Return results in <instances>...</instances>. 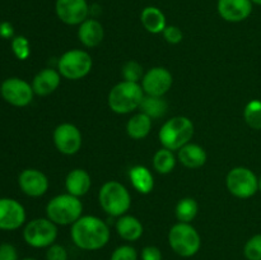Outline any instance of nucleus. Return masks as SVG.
Wrapping results in <instances>:
<instances>
[{"label":"nucleus","instance_id":"423d86ee","mask_svg":"<svg viewBox=\"0 0 261 260\" xmlns=\"http://www.w3.org/2000/svg\"><path fill=\"white\" fill-rule=\"evenodd\" d=\"M101 208L112 217H121L132 206V196L127 189L117 181H107L98 193Z\"/></svg>","mask_w":261,"mask_h":260},{"label":"nucleus","instance_id":"9d476101","mask_svg":"<svg viewBox=\"0 0 261 260\" xmlns=\"http://www.w3.org/2000/svg\"><path fill=\"white\" fill-rule=\"evenodd\" d=\"M0 94L5 102L15 107H25L32 102L33 92L32 84L24 79L12 76L5 79L0 86Z\"/></svg>","mask_w":261,"mask_h":260},{"label":"nucleus","instance_id":"58836bf2","mask_svg":"<svg viewBox=\"0 0 261 260\" xmlns=\"http://www.w3.org/2000/svg\"><path fill=\"white\" fill-rule=\"evenodd\" d=\"M19 260H37V259H33V257H24V259H19Z\"/></svg>","mask_w":261,"mask_h":260},{"label":"nucleus","instance_id":"f3484780","mask_svg":"<svg viewBox=\"0 0 261 260\" xmlns=\"http://www.w3.org/2000/svg\"><path fill=\"white\" fill-rule=\"evenodd\" d=\"M61 74L55 69H43L38 71L32 81V88L37 96H48L59 88Z\"/></svg>","mask_w":261,"mask_h":260},{"label":"nucleus","instance_id":"4468645a","mask_svg":"<svg viewBox=\"0 0 261 260\" xmlns=\"http://www.w3.org/2000/svg\"><path fill=\"white\" fill-rule=\"evenodd\" d=\"M25 222V209L18 200L0 198V229L14 231Z\"/></svg>","mask_w":261,"mask_h":260},{"label":"nucleus","instance_id":"c85d7f7f","mask_svg":"<svg viewBox=\"0 0 261 260\" xmlns=\"http://www.w3.org/2000/svg\"><path fill=\"white\" fill-rule=\"evenodd\" d=\"M121 74L124 76V81L134 82V83H139V81H142L143 76H144L143 66L138 61L134 60H130L124 64L121 69Z\"/></svg>","mask_w":261,"mask_h":260},{"label":"nucleus","instance_id":"c9c22d12","mask_svg":"<svg viewBox=\"0 0 261 260\" xmlns=\"http://www.w3.org/2000/svg\"><path fill=\"white\" fill-rule=\"evenodd\" d=\"M140 257H142V260H162L163 259L162 251H161L157 246H153V245L145 246L144 249L142 250Z\"/></svg>","mask_w":261,"mask_h":260},{"label":"nucleus","instance_id":"4c0bfd02","mask_svg":"<svg viewBox=\"0 0 261 260\" xmlns=\"http://www.w3.org/2000/svg\"><path fill=\"white\" fill-rule=\"evenodd\" d=\"M252 4H256V5H261V0H251Z\"/></svg>","mask_w":261,"mask_h":260},{"label":"nucleus","instance_id":"412c9836","mask_svg":"<svg viewBox=\"0 0 261 260\" xmlns=\"http://www.w3.org/2000/svg\"><path fill=\"white\" fill-rule=\"evenodd\" d=\"M177 158L185 167L199 168L205 165L208 155L203 147L195 143H188L178 149Z\"/></svg>","mask_w":261,"mask_h":260},{"label":"nucleus","instance_id":"7ed1b4c3","mask_svg":"<svg viewBox=\"0 0 261 260\" xmlns=\"http://www.w3.org/2000/svg\"><path fill=\"white\" fill-rule=\"evenodd\" d=\"M83 213V204L71 194H60L46 205V216L58 226H71Z\"/></svg>","mask_w":261,"mask_h":260},{"label":"nucleus","instance_id":"f704fd0d","mask_svg":"<svg viewBox=\"0 0 261 260\" xmlns=\"http://www.w3.org/2000/svg\"><path fill=\"white\" fill-rule=\"evenodd\" d=\"M0 260H19L14 245L8 244V242L0 244Z\"/></svg>","mask_w":261,"mask_h":260},{"label":"nucleus","instance_id":"9b49d317","mask_svg":"<svg viewBox=\"0 0 261 260\" xmlns=\"http://www.w3.org/2000/svg\"><path fill=\"white\" fill-rule=\"evenodd\" d=\"M54 144L56 149L66 155L78 153L82 148V133L75 125L64 122L58 125L54 130Z\"/></svg>","mask_w":261,"mask_h":260},{"label":"nucleus","instance_id":"473e14b6","mask_svg":"<svg viewBox=\"0 0 261 260\" xmlns=\"http://www.w3.org/2000/svg\"><path fill=\"white\" fill-rule=\"evenodd\" d=\"M68 250L60 244H53L46 250V260H68Z\"/></svg>","mask_w":261,"mask_h":260},{"label":"nucleus","instance_id":"bb28decb","mask_svg":"<svg viewBox=\"0 0 261 260\" xmlns=\"http://www.w3.org/2000/svg\"><path fill=\"white\" fill-rule=\"evenodd\" d=\"M199 206L195 199L193 198H184L178 200L177 205H176V218L178 222H184V223H190L195 219L196 214H198Z\"/></svg>","mask_w":261,"mask_h":260},{"label":"nucleus","instance_id":"ddd939ff","mask_svg":"<svg viewBox=\"0 0 261 260\" xmlns=\"http://www.w3.org/2000/svg\"><path fill=\"white\" fill-rule=\"evenodd\" d=\"M91 8L87 0H56L55 13L68 25H79L88 18Z\"/></svg>","mask_w":261,"mask_h":260},{"label":"nucleus","instance_id":"4be33fe9","mask_svg":"<svg viewBox=\"0 0 261 260\" xmlns=\"http://www.w3.org/2000/svg\"><path fill=\"white\" fill-rule=\"evenodd\" d=\"M140 22L143 27L153 35L162 33L167 27L165 13L157 7H145L140 13Z\"/></svg>","mask_w":261,"mask_h":260},{"label":"nucleus","instance_id":"a878e982","mask_svg":"<svg viewBox=\"0 0 261 260\" xmlns=\"http://www.w3.org/2000/svg\"><path fill=\"white\" fill-rule=\"evenodd\" d=\"M175 166L176 157L172 150L167 149V148H162V149H158L154 153V157H153V167H154V170L158 173L167 175V173L172 172Z\"/></svg>","mask_w":261,"mask_h":260},{"label":"nucleus","instance_id":"72a5a7b5","mask_svg":"<svg viewBox=\"0 0 261 260\" xmlns=\"http://www.w3.org/2000/svg\"><path fill=\"white\" fill-rule=\"evenodd\" d=\"M162 35L163 37H165V40L167 41L168 43H171V45H177V43H180L184 38L182 31H181L177 25H167V27L165 28V31L162 32Z\"/></svg>","mask_w":261,"mask_h":260},{"label":"nucleus","instance_id":"20e7f679","mask_svg":"<svg viewBox=\"0 0 261 260\" xmlns=\"http://www.w3.org/2000/svg\"><path fill=\"white\" fill-rule=\"evenodd\" d=\"M194 137V124L189 117L175 116L167 120L158 133L161 144L170 150H178Z\"/></svg>","mask_w":261,"mask_h":260},{"label":"nucleus","instance_id":"2eb2a0df","mask_svg":"<svg viewBox=\"0 0 261 260\" xmlns=\"http://www.w3.org/2000/svg\"><path fill=\"white\" fill-rule=\"evenodd\" d=\"M18 185L25 195L31 198H40L48 190V178L42 171L36 168H25L19 173Z\"/></svg>","mask_w":261,"mask_h":260},{"label":"nucleus","instance_id":"1a4fd4ad","mask_svg":"<svg viewBox=\"0 0 261 260\" xmlns=\"http://www.w3.org/2000/svg\"><path fill=\"white\" fill-rule=\"evenodd\" d=\"M226 185L229 193L240 199H249L259 191V178L254 171L247 167L232 168L226 177Z\"/></svg>","mask_w":261,"mask_h":260},{"label":"nucleus","instance_id":"39448f33","mask_svg":"<svg viewBox=\"0 0 261 260\" xmlns=\"http://www.w3.org/2000/svg\"><path fill=\"white\" fill-rule=\"evenodd\" d=\"M168 244L172 251L181 257H191L196 255L201 246V237L195 227L190 223L173 224L168 232Z\"/></svg>","mask_w":261,"mask_h":260},{"label":"nucleus","instance_id":"e433bc0d","mask_svg":"<svg viewBox=\"0 0 261 260\" xmlns=\"http://www.w3.org/2000/svg\"><path fill=\"white\" fill-rule=\"evenodd\" d=\"M0 36L3 38H13L14 36V28L9 22L0 23Z\"/></svg>","mask_w":261,"mask_h":260},{"label":"nucleus","instance_id":"b1692460","mask_svg":"<svg viewBox=\"0 0 261 260\" xmlns=\"http://www.w3.org/2000/svg\"><path fill=\"white\" fill-rule=\"evenodd\" d=\"M152 130V119L144 112L135 114L126 124V133L132 139H144Z\"/></svg>","mask_w":261,"mask_h":260},{"label":"nucleus","instance_id":"6e6552de","mask_svg":"<svg viewBox=\"0 0 261 260\" xmlns=\"http://www.w3.org/2000/svg\"><path fill=\"white\" fill-rule=\"evenodd\" d=\"M93 61L91 55L84 50H69L60 56L58 61V70L61 76L70 81H78L89 74Z\"/></svg>","mask_w":261,"mask_h":260},{"label":"nucleus","instance_id":"aec40b11","mask_svg":"<svg viewBox=\"0 0 261 260\" xmlns=\"http://www.w3.org/2000/svg\"><path fill=\"white\" fill-rule=\"evenodd\" d=\"M116 232L125 241L134 242L143 236L144 228L142 222L137 217L124 214L116 221Z\"/></svg>","mask_w":261,"mask_h":260},{"label":"nucleus","instance_id":"f03ea898","mask_svg":"<svg viewBox=\"0 0 261 260\" xmlns=\"http://www.w3.org/2000/svg\"><path fill=\"white\" fill-rule=\"evenodd\" d=\"M144 91L139 83L122 81L110 91L109 106L115 114L125 115L139 109L144 99Z\"/></svg>","mask_w":261,"mask_h":260},{"label":"nucleus","instance_id":"5701e85b","mask_svg":"<svg viewBox=\"0 0 261 260\" xmlns=\"http://www.w3.org/2000/svg\"><path fill=\"white\" fill-rule=\"evenodd\" d=\"M130 181L135 190L140 194H149L154 188V177L144 166H134L129 172Z\"/></svg>","mask_w":261,"mask_h":260},{"label":"nucleus","instance_id":"c756f323","mask_svg":"<svg viewBox=\"0 0 261 260\" xmlns=\"http://www.w3.org/2000/svg\"><path fill=\"white\" fill-rule=\"evenodd\" d=\"M244 255L247 260H261V233L254 235L244 246Z\"/></svg>","mask_w":261,"mask_h":260},{"label":"nucleus","instance_id":"ea45409f","mask_svg":"<svg viewBox=\"0 0 261 260\" xmlns=\"http://www.w3.org/2000/svg\"><path fill=\"white\" fill-rule=\"evenodd\" d=\"M259 190L261 191V176L259 177Z\"/></svg>","mask_w":261,"mask_h":260},{"label":"nucleus","instance_id":"0eeeda50","mask_svg":"<svg viewBox=\"0 0 261 260\" xmlns=\"http://www.w3.org/2000/svg\"><path fill=\"white\" fill-rule=\"evenodd\" d=\"M58 239V224L48 218H36L28 222L23 229V240L35 249H47Z\"/></svg>","mask_w":261,"mask_h":260},{"label":"nucleus","instance_id":"a211bd4d","mask_svg":"<svg viewBox=\"0 0 261 260\" xmlns=\"http://www.w3.org/2000/svg\"><path fill=\"white\" fill-rule=\"evenodd\" d=\"M103 25L94 18H87L79 24L78 38L86 47H97L103 40Z\"/></svg>","mask_w":261,"mask_h":260},{"label":"nucleus","instance_id":"dca6fc26","mask_svg":"<svg viewBox=\"0 0 261 260\" xmlns=\"http://www.w3.org/2000/svg\"><path fill=\"white\" fill-rule=\"evenodd\" d=\"M251 0H218L217 9L224 20L239 23L247 19L252 13Z\"/></svg>","mask_w":261,"mask_h":260},{"label":"nucleus","instance_id":"393cba45","mask_svg":"<svg viewBox=\"0 0 261 260\" xmlns=\"http://www.w3.org/2000/svg\"><path fill=\"white\" fill-rule=\"evenodd\" d=\"M139 109H142V112L148 115L150 119H158L167 112L168 105L163 99V97L144 96V99H143Z\"/></svg>","mask_w":261,"mask_h":260},{"label":"nucleus","instance_id":"2f4dec72","mask_svg":"<svg viewBox=\"0 0 261 260\" xmlns=\"http://www.w3.org/2000/svg\"><path fill=\"white\" fill-rule=\"evenodd\" d=\"M138 251L132 245H121L112 251L110 260H138Z\"/></svg>","mask_w":261,"mask_h":260},{"label":"nucleus","instance_id":"6ab92c4d","mask_svg":"<svg viewBox=\"0 0 261 260\" xmlns=\"http://www.w3.org/2000/svg\"><path fill=\"white\" fill-rule=\"evenodd\" d=\"M92 186L91 175L83 168L70 171L65 178V189L69 194L81 198L89 191Z\"/></svg>","mask_w":261,"mask_h":260},{"label":"nucleus","instance_id":"f8f14e48","mask_svg":"<svg viewBox=\"0 0 261 260\" xmlns=\"http://www.w3.org/2000/svg\"><path fill=\"white\" fill-rule=\"evenodd\" d=\"M173 76L168 69L155 66L149 69L142 79V88L147 96L163 97L171 89Z\"/></svg>","mask_w":261,"mask_h":260},{"label":"nucleus","instance_id":"7c9ffc66","mask_svg":"<svg viewBox=\"0 0 261 260\" xmlns=\"http://www.w3.org/2000/svg\"><path fill=\"white\" fill-rule=\"evenodd\" d=\"M12 50L19 60H25L31 55L30 42L24 36H15L12 40Z\"/></svg>","mask_w":261,"mask_h":260},{"label":"nucleus","instance_id":"f257e3e1","mask_svg":"<svg viewBox=\"0 0 261 260\" xmlns=\"http://www.w3.org/2000/svg\"><path fill=\"white\" fill-rule=\"evenodd\" d=\"M70 236L74 245L84 251H97L109 244L111 232L106 222L96 216H82L71 224Z\"/></svg>","mask_w":261,"mask_h":260},{"label":"nucleus","instance_id":"cd10ccee","mask_svg":"<svg viewBox=\"0 0 261 260\" xmlns=\"http://www.w3.org/2000/svg\"><path fill=\"white\" fill-rule=\"evenodd\" d=\"M244 119L251 129L261 130V99H251L245 106Z\"/></svg>","mask_w":261,"mask_h":260}]
</instances>
